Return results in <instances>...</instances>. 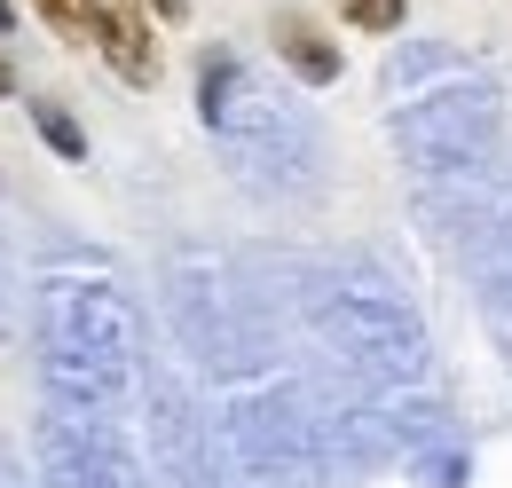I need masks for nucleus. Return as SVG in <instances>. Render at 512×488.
<instances>
[{
  "instance_id": "nucleus-1",
  "label": "nucleus",
  "mask_w": 512,
  "mask_h": 488,
  "mask_svg": "<svg viewBox=\"0 0 512 488\" xmlns=\"http://www.w3.org/2000/svg\"><path fill=\"white\" fill-rule=\"evenodd\" d=\"M95 48H103V63H111L127 87H158V40H150V24H142L134 8H103Z\"/></svg>"
},
{
  "instance_id": "nucleus-2",
  "label": "nucleus",
  "mask_w": 512,
  "mask_h": 488,
  "mask_svg": "<svg viewBox=\"0 0 512 488\" xmlns=\"http://www.w3.org/2000/svg\"><path fill=\"white\" fill-rule=\"evenodd\" d=\"M276 56L292 63V79H308V87H331V79H339V48L323 40L308 16H276Z\"/></svg>"
},
{
  "instance_id": "nucleus-3",
  "label": "nucleus",
  "mask_w": 512,
  "mask_h": 488,
  "mask_svg": "<svg viewBox=\"0 0 512 488\" xmlns=\"http://www.w3.org/2000/svg\"><path fill=\"white\" fill-rule=\"evenodd\" d=\"M32 8H40L64 40H95V32H103V0H32Z\"/></svg>"
},
{
  "instance_id": "nucleus-4",
  "label": "nucleus",
  "mask_w": 512,
  "mask_h": 488,
  "mask_svg": "<svg viewBox=\"0 0 512 488\" xmlns=\"http://www.w3.org/2000/svg\"><path fill=\"white\" fill-rule=\"evenodd\" d=\"M402 8H410V0H339V16H347L355 32H402Z\"/></svg>"
},
{
  "instance_id": "nucleus-5",
  "label": "nucleus",
  "mask_w": 512,
  "mask_h": 488,
  "mask_svg": "<svg viewBox=\"0 0 512 488\" xmlns=\"http://www.w3.org/2000/svg\"><path fill=\"white\" fill-rule=\"evenodd\" d=\"M32 126H40V134H48L64 158H87V134L71 126V111H56V103H32Z\"/></svg>"
},
{
  "instance_id": "nucleus-6",
  "label": "nucleus",
  "mask_w": 512,
  "mask_h": 488,
  "mask_svg": "<svg viewBox=\"0 0 512 488\" xmlns=\"http://www.w3.org/2000/svg\"><path fill=\"white\" fill-rule=\"evenodd\" d=\"M0 32H16V8H8V0H0Z\"/></svg>"
},
{
  "instance_id": "nucleus-7",
  "label": "nucleus",
  "mask_w": 512,
  "mask_h": 488,
  "mask_svg": "<svg viewBox=\"0 0 512 488\" xmlns=\"http://www.w3.org/2000/svg\"><path fill=\"white\" fill-rule=\"evenodd\" d=\"M8 87H16V71H8V56H0V95H8Z\"/></svg>"
},
{
  "instance_id": "nucleus-8",
  "label": "nucleus",
  "mask_w": 512,
  "mask_h": 488,
  "mask_svg": "<svg viewBox=\"0 0 512 488\" xmlns=\"http://www.w3.org/2000/svg\"><path fill=\"white\" fill-rule=\"evenodd\" d=\"M158 8H166V16H174V0H158Z\"/></svg>"
}]
</instances>
